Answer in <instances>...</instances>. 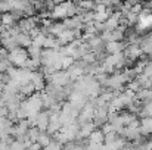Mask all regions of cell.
Masks as SVG:
<instances>
[{
  "mask_svg": "<svg viewBox=\"0 0 152 150\" xmlns=\"http://www.w3.org/2000/svg\"><path fill=\"white\" fill-rule=\"evenodd\" d=\"M77 13V4L72 0H64L58 4H55V7L50 12V18L53 19H64L68 16H72Z\"/></svg>",
  "mask_w": 152,
  "mask_h": 150,
  "instance_id": "6da1fadb",
  "label": "cell"
},
{
  "mask_svg": "<svg viewBox=\"0 0 152 150\" xmlns=\"http://www.w3.org/2000/svg\"><path fill=\"white\" fill-rule=\"evenodd\" d=\"M7 57H9V60H10V63H12L13 66L21 68V66H24L25 60L28 59V53H27V49H25V47L18 46V47H15L13 50L9 51V56H7Z\"/></svg>",
  "mask_w": 152,
  "mask_h": 150,
  "instance_id": "7a4b0ae2",
  "label": "cell"
},
{
  "mask_svg": "<svg viewBox=\"0 0 152 150\" xmlns=\"http://www.w3.org/2000/svg\"><path fill=\"white\" fill-rule=\"evenodd\" d=\"M46 80L50 81V83H53V84H56V86H61V87H65V86L71 81L68 72H66V71H61V69L55 71V72L50 74Z\"/></svg>",
  "mask_w": 152,
  "mask_h": 150,
  "instance_id": "3957f363",
  "label": "cell"
},
{
  "mask_svg": "<svg viewBox=\"0 0 152 150\" xmlns=\"http://www.w3.org/2000/svg\"><path fill=\"white\" fill-rule=\"evenodd\" d=\"M127 44H124L123 41H109V43H105V51L108 54H114V53H120L126 49Z\"/></svg>",
  "mask_w": 152,
  "mask_h": 150,
  "instance_id": "277c9868",
  "label": "cell"
},
{
  "mask_svg": "<svg viewBox=\"0 0 152 150\" xmlns=\"http://www.w3.org/2000/svg\"><path fill=\"white\" fill-rule=\"evenodd\" d=\"M13 38H15V41L18 43V46H21V47H28L31 43H33V38H31V36L28 34V33H18L16 36H13Z\"/></svg>",
  "mask_w": 152,
  "mask_h": 150,
  "instance_id": "5b68a950",
  "label": "cell"
},
{
  "mask_svg": "<svg viewBox=\"0 0 152 150\" xmlns=\"http://www.w3.org/2000/svg\"><path fill=\"white\" fill-rule=\"evenodd\" d=\"M103 138H105V134L102 133L101 130H96V128H95V130L89 134V137H87L89 143H102Z\"/></svg>",
  "mask_w": 152,
  "mask_h": 150,
  "instance_id": "8992f818",
  "label": "cell"
},
{
  "mask_svg": "<svg viewBox=\"0 0 152 150\" xmlns=\"http://www.w3.org/2000/svg\"><path fill=\"white\" fill-rule=\"evenodd\" d=\"M0 43H1V46L7 50V51H10V50H13L15 47H18V43H16L15 38L10 37V36H9V37H3V38H0Z\"/></svg>",
  "mask_w": 152,
  "mask_h": 150,
  "instance_id": "52a82bcc",
  "label": "cell"
},
{
  "mask_svg": "<svg viewBox=\"0 0 152 150\" xmlns=\"http://www.w3.org/2000/svg\"><path fill=\"white\" fill-rule=\"evenodd\" d=\"M50 140H52V136L45 130V131H40V133H39V137H37L36 141H37L42 147H46V146L50 143Z\"/></svg>",
  "mask_w": 152,
  "mask_h": 150,
  "instance_id": "ba28073f",
  "label": "cell"
},
{
  "mask_svg": "<svg viewBox=\"0 0 152 150\" xmlns=\"http://www.w3.org/2000/svg\"><path fill=\"white\" fill-rule=\"evenodd\" d=\"M0 21H1V24H3L6 28H9V27H12L13 24H16V21H15V18L12 16V13H10V12L0 13Z\"/></svg>",
  "mask_w": 152,
  "mask_h": 150,
  "instance_id": "9c48e42d",
  "label": "cell"
},
{
  "mask_svg": "<svg viewBox=\"0 0 152 150\" xmlns=\"http://www.w3.org/2000/svg\"><path fill=\"white\" fill-rule=\"evenodd\" d=\"M42 49L40 46H36V44H30L27 47V53H28V57H33V59H40V53H42Z\"/></svg>",
  "mask_w": 152,
  "mask_h": 150,
  "instance_id": "30bf717a",
  "label": "cell"
},
{
  "mask_svg": "<svg viewBox=\"0 0 152 150\" xmlns=\"http://www.w3.org/2000/svg\"><path fill=\"white\" fill-rule=\"evenodd\" d=\"M34 91H36V88H34V84H33L31 81L19 87V93H21L22 96H27V97H28V96H31Z\"/></svg>",
  "mask_w": 152,
  "mask_h": 150,
  "instance_id": "8fae6325",
  "label": "cell"
},
{
  "mask_svg": "<svg viewBox=\"0 0 152 150\" xmlns=\"http://www.w3.org/2000/svg\"><path fill=\"white\" fill-rule=\"evenodd\" d=\"M124 18H126V21H127V24H129V25H134V24H137V22H139V15H137V13H134V12H132V10H130Z\"/></svg>",
  "mask_w": 152,
  "mask_h": 150,
  "instance_id": "7c38bea8",
  "label": "cell"
},
{
  "mask_svg": "<svg viewBox=\"0 0 152 150\" xmlns=\"http://www.w3.org/2000/svg\"><path fill=\"white\" fill-rule=\"evenodd\" d=\"M74 57L72 56H62V69H66L68 66H71L74 63Z\"/></svg>",
  "mask_w": 152,
  "mask_h": 150,
  "instance_id": "4fadbf2b",
  "label": "cell"
},
{
  "mask_svg": "<svg viewBox=\"0 0 152 150\" xmlns=\"http://www.w3.org/2000/svg\"><path fill=\"white\" fill-rule=\"evenodd\" d=\"M12 66V63H10V60H9V57H6V59H3L1 62H0V72H6L9 68Z\"/></svg>",
  "mask_w": 152,
  "mask_h": 150,
  "instance_id": "5bb4252c",
  "label": "cell"
}]
</instances>
